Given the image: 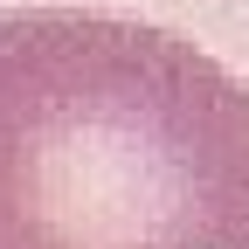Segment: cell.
<instances>
[{"label":"cell","mask_w":249,"mask_h":249,"mask_svg":"<svg viewBox=\"0 0 249 249\" xmlns=\"http://www.w3.org/2000/svg\"><path fill=\"white\" fill-rule=\"evenodd\" d=\"M0 249H249V83L139 14L0 7Z\"/></svg>","instance_id":"6da1fadb"}]
</instances>
